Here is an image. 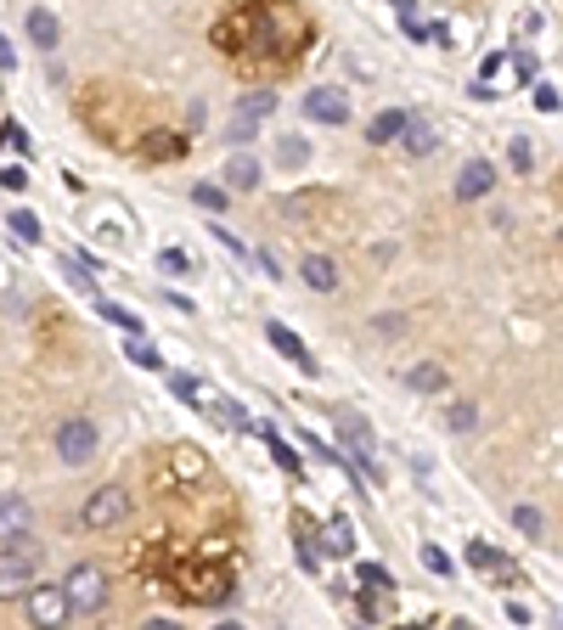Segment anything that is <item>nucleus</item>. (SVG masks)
I'll return each mask as SVG.
<instances>
[{"label": "nucleus", "mask_w": 563, "mask_h": 630, "mask_svg": "<svg viewBox=\"0 0 563 630\" xmlns=\"http://www.w3.org/2000/svg\"><path fill=\"white\" fill-rule=\"evenodd\" d=\"M316 39V23L299 12V0H242L208 29V46L248 62V68L282 74L304 57V46Z\"/></svg>", "instance_id": "f257e3e1"}, {"label": "nucleus", "mask_w": 563, "mask_h": 630, "mask_svg": "<svg viewBox=\"0 0 563 630\" xmlns=\"http://www.w3.org/2000/svg\"><path fill=\"white\" fill-rule=\"evenodd\" d=\"M124 518H130V490H119V485H101L85 507H79V523H85V529H119Z\"/></svg>", "instance_id": "0eeeda50"}, {"label": "nucleus", "mask_w": 563, "mask_h": 630, "mask_svg": "<svg viewBox=\"0 0 563 630\" xmlns=\"http://www.w3.org/2000/svg\"><path fill=\"white\" fill-rule=\"evenodd\" d=\"M0 146H17V153H29V130H23V124H0Z\"/></svg>", "instance_id": "72a5a7b5"}, {"label": "nucleus", "mask_w": 563, "mask_h": 630, "mask_svg": "<svg viewBox=\"0 0 563 630\" xmlns=\"http://www.w3.org/2000/svg\"><path fill=\"white\" fill-rule=\"evenodd\" d=\"M260 433H265L270 456H277V468H282V473H299V456H294V445H287V439H282L277 428H260Z\"/></svg>", "instance_id": "b1692460"}, {"label": "nucleus", "mask_w": 563, "mask_h": 630, "mask_svg": "<svg viewBox=\"0 0 563 630\" xmlns=\"http://www.w3.org/2000/svg\"><path fill=\"white\" fill-rule=\"evenodd\" d=\"M332 423H339V445L344 456L356 461V473H361V485H383V468H378V433H372V423L361 411H332Z\"/></svg>", "instance_id": "7ed1b4c3"}, {"label": "nucleus", "mask_w": 563, "mask_h": 630, "mask_svg": "<svg viewBox=\"0 0 563 630\" xmlns=\"http://www.w3.org/2000/svg\"><path fill=\"white\" fill-rule=\"evenodd\" d=\"M29 529H34V507H29V501H17V495H0V546L23 540Z\"/></svg>", "instance_id": "ddd939ff"}, {"label": "nucleus", "mask_w": 563, "mask_h": 630, "mask_svg": "<svg viewBox=\"0 0 563 630\" xmlns=\"http://www.w3.org/2000/svg\"><path fill=\"white\" fill-rule=\"evenodd\" d=\"M0 68H17V51L6 46V34H0Z\"/></svg>", "instance_id": "a19ab883"}, {"label": "nucleus", "mask_w": 563, "mask_h": 630, "mask_svg": "<svg viewBox=\"0 0 563 630\" xmlns=\"http://www.w3.org/2000/svg\"><path fill=\"white\" fill-rule=\"evenodd\" d=\"M6 225H12V237H17V242H40V220L29 214V208H17Z\"/></svg>", "instance_id": "c85d7f7f"}, {"label": "nucleus", "mask_w": 563, "mask_h": 630, "mask_svg": "<svg viewBox=\"0 0 563 630\" xmlns=\"http://www.w3.org/2000/svg\"><path fill=\"white\" fill-rule=\"evenodd\" d=\"M141 630H180V625H175V619H147Z\"/></svg>", "instance_id": "37998d69"}, {"label": "nucleus", "mask_w": 563, "mask_h": 630, "mask_svg": "<svg viewBox=\"0 0 563 630\" xmlns=\"http://www.w3.org/2000/svg\"><path fill=\"white\" fill-rule=\"evenodd\" d=\"M356 552V529H349V518H332L321 529V557H349Z\"/></svg>", "instance_id": "aec40b11"}, {"label": "nucleus", "mask_w": 563, "mask_h": 630, "mask_svg": "<svg viewBox=\"0 0 563 630\" xmlns=\"http://www.w3.org/2000/svg\"><path fill=\"white\" fill-rule=\"evenodd\" d=\"M400 630H423V625H400Z\"/></svg>", "instance_id": "49530a36"}, {"label": "nucleus", "mask_w": 563, "mask_h": 630, "mask_svg": "<svg viewBox=\"0 0 563 630\" xmlns=\"http://www.w3.org/2000/svg\"><path fill=\"white\" fill-rule=\"evenodd\" d=\"M445 423H451V433H473V428H479V406H468V400H456V406H451V416H445Z\"/></svg>", "instance_id": "cd10ccee"}, {"label": "nucleus", "mask_w": 563, "mask_h": 630, "mask_svg": "<svg viewBox=\"0 0 563 630\" xmlns=\"http://www.w3.org/2000/svg\"><path fill=\"white\" fill-rule=\"evenodd\" d=\"M62 591H68L74 614H101V602H108V569H101V563H74L68 580H62Z\"/></svg>", "instance_id": "20e7f679"}, {"label": "nucleus", "mask_w": 563, "mask_h": 630, "mask_svg": "<svg viewBox=\"0 0 563 630\" xmlns=\"http://www.w3.org/2000/svg\"><path fill=\"white\" fill-rule=\"evenodd\" d=\"M124 354H130L136 366H147V372H158V366H163V354H158L153 344H141V338H130V349H124Z\"/></svg>", "instance_id": "7c9ffc66"}, {"label": "nucleus", "mask_w": 563, "mask_h": 630, "mask_svg": "<svg viewBox=\"0 0 563 630\" xmlns=\"http://www.w3.org/2000/svg\"><path fill=\"white\" fill-rule=\"evenodd\" d=\"M496 192V170H490V158H468L462 163V175H456V197L473 203V197H490Z\"/></svg>", "instance_id": "f8f14e48"}, {"label": "nucleus", "mask_w": 563, "mask_h": 630, "mask_svg": "<svg viewBox=\"0 0 563 630\" xmlns=\"http://www.w3.org/2000/svg\"><path fill=\"white\" fill-rule=\"evenodd\" d=\"M141 153L170 163V158H180V153H186V136H175V130H163V136H147V146H141Z\"/></svg>", "instance_id": "5701e85b"}, {"label": "nucleus", "mask_w": 563, "mask_h": 630, "mask_svg": "<svg viewBox=\"0 0 563 630\" xmlns=\"http://www.w3.org/2000/svg\"><path fill=\"white\" fill-rule=\"evenodd\" d=\"M400 146H406L411 158H428L434 146H440V136H434V124H428V118H411V124H406V136H400Z\"/></svg>", "instance_id": "412c9836"}, {"label": "nucleus", "mask_w": 563, "mask_h": 630, "mask_svg": "<svg viewBox=\"0 0 563 630\" xmlns=\"http://www.w3.org/2000/svg\"><path fill=\"white\" fill-rule=\"evenodd\" d=\"M406 124H411V113H400V108H383L378 118L366 124V141H372V146H383V141H400V136H406Z\"/></svg>", "instance_id": "f3484780"}, {"label": "nucleus", "mask_w": 563, "mask_h": 630, "mask_svg": "<svg viewBox=\"0 0 563 630\" xmlns=\"http://www.w3.org/2000/svg\"><path fill=\"white\" fill-rule=\"evenodd\" d=\"M513 523H518V529H524L530 540L541 535V512H535V507H513Z\"/></svg>", "instance_id": "f704fd0d"}, {"label": "nucleus", "mask_w": 563, "mask_h": 630, "mask_svg": "<svg viewBox=\"0 0 563 630\" xmlns=\"http://www.w3.org/2000/svg\"><path fill=\"white\" fill-rule=\"evenodd\" d=\"M535 108L541 113H558V91L552 85H535Z\"/></svg>", "instance_id": "4c0bfd02"}, {"label": "nucleus", "mask_w": 563, "mask_h": 630, "mask_svg": "<svg viewBox=\"0 0 563 630\" xmlns=\"http://www.w3.org/2000/svg\"><path fill=\"white\" fill-rule=\"evenodd\" d=\"M225 186H232V192H254L260 186V158L254 153H232L225 158Z\"/></svg>", "instance_id": "2eb2a0df"}, {"label": "nucleus", "mask_w": 563, "mask_h": 630, "mask_svg": "<svg viewBox=\"0 0 563 630\" xmlns=\"http://www.w3.org/2000/svg\"><path fill=\"white\" fill-rule=\"evenodd\" d=\"M423 563H428V569H434V574H451V557L440 552V546H423Z\"/></svg>", "instance_id": "e433bc0d"}, {"label": "nucleus", "mask_w": 563, "mask_h": 630, "mask_svg": "<svg viewBox=\"0 0 563 630\" xmlns=\"http://www.w3.org/2000/svg\"><path fill=\"white\" fill-rule=\"evenodd\" d=\"M175 394H180V400H192V406H203V400H208V389L198 383V377H175Z\"/></svg>", "instance_id": "473e14b6"}, {"label": "nucleus", "mask_w": 563, "mask_h": 630, "mask_svg": "<svg viewBox=\"0 0 563 630\" xmlns=\"http://www.w3.org/2000/svg\"><path fill=\"white\" fill-rule=\"evenodd\" d=\"M468 563H473V569H485V574H496L502 585H513V580H518V563H507L490 540H473V546H468Z\"/></svg>", "instance_id": "4468645a"}, {"label": "nucleus", "mask_w": 563, "mask_h": 630, "mask_svg": "<svg viewBox=\"0 0 563 630\" xmlns=\"http://www.w3.org/2000/svg\"><path fill=\"white\" fill-rule=\"evenodd\" d=\"M215 630H242V625H232V619H225V625H215Z\"/></svg>", "instance_id": "c03bdc74"}, {"label": "nucleus", "mask_w": 563, "mask_h": 630, "mask_svg": "<svg viewBox=\"0 0 563 630\" xmlns=\"http://www.w3.org/2000/svg\"><path fill=\"white\" fill-rule=\"evenodd\" d=\"M310 158V141H299V136H287V141H277V163L282 170H299V163Z\"/></svg>", "instance_id": "a878e982"}, {"label": "nucleus", "mask_w": 563, "mask_h": 630, "mask_svg": "<svg viewBox=\"0 0 563 630\" xmlns=\"http://www.w3.org/2000/svg\"><path fill=\"white\" fill-rule=\"evenodd\" d=\"M389 6L400 12V17H417V0H389Z\"/></svg>", "instance_id": "79ce46f5"}, {"label": "nucleus", "mask_w": 563, "mask_h": 630, "mask_svg": "<svg viewBox=\"0 0 563 630\" xmlns=\"http://www.w3.org/2000/svg\"><path fill=\"white\" fill-rule=\"evenodd\" d=\"M513 68H518V79H535V57H530V51H518V57H513Z\"/></svg>", "instance_id": "ea45409f"}, {"label": "nucleus", "mask_w": 563, "mask_h": 630, "mask_svg": "<svg viewBox=\"0 0 563 630\" xmlns=\"http://www.w3.org/2000/svg\"><path fill=\"white\" fill-rule=\"evenodd\" d=\"M304 118H316V124H349V96L332 91V85H316V91L304 96Z\"/></svg>", "instance_id": "9d476101"}, {"label": "nucleus", "mask_w": 563, "mask_h": 630, "mask_svg": "<svg viewBox=\"0 0 563 630\" xmlns=\"http://www.w3.org/2000/svg\"><path fill=\"white\" fill-rule=\"evenodd\" d=\"M0 186H6V192H23L29 175H23V170H0Z\"/></svg>", "instance_id": "58836bf2"}, {"label": "nucleus", "mask_w": 563, "mask_h": 630, "mask_svg": "<svg viewBox=\"0 0 563 630\" xmlns=\"http://www.w3.org/2000/svg\"><path fill=\"white\" fill-rule=\"evenodd\" d=\"M192 203L208 208V214H220V208H225V192H220V186H192Z\"/></svg>", "instance_id": "2f4dec72"}, {"label": "nucleus", "mask_w": 563, "mask_h": 630, "mask_svg": "<svg viewBox=\"0 0 563 630\" xmlns=\"http://www.w3.org/2000/svg\"><path fill=\"white\" fill-rule=\"evenodd\" d=\"M265 338H270V349H282V354H287V361H294L304 377H316V372H321V366H316V354L304 349V338H299V332H287L282 321H265Z\"/></svg>", "instance_id": "9b49d317"}, {"label": "nucleus", "mask_w": 563, "mask_h": 630, "mask_svg": "<svg viewBox=\"0 0 563 630\" xmlns=\"http://www.w3.org/2000/svg\"><path fill=\"white\" fill-rule=\"evenodd\" d=\"M507 163H513L518 175H530V170H535V153H530V141H524V136L507 141Z\"/></svg>", "instance_id": "c756f323"}, {"label": "nucleus", "mask_w": 563, "mask_h": 630, "mask_svg": "<svg viewBox=\"0 0 563 630\" xmlns=\"http://www.w3.org/2000/svg\"><path fill=\"white\" fill-rule=\"evenodd\" d=\"M23 608H29V625L34 630H62V625H68V614H74V608H68V591H62V585H29V597H23Z\"/></svg>", "instance_id": "423d86ee"}, {"label": "nucleus", "mask_w": 563, "mask_h": 630, "mask_svg": "<svg viewBox=\"0 0 563 630\" xmlns=\"http://www.w3.org/2000/svg\"><path fill=\"white\" fill-rule=\"evenodd\" d=\"M294 535H299V563H304V569H316V563H321V529H316V518L294 512Z\"/></svg>", "instance_id": "dca6fc26"}, {"label": "nucleus", "mask_w": 563, "mask_h": 630, "mask_svg": "<svg viewBox=\"0 0 563 630\" xmlns=\"http://www.w3.org/2000/svg\"><path fill=\"white\" fill-rule=\"evenodd\" d=\"M158 580L198 608H225L237 597V569L225 540H203L198 552H158Z\"/></svg>", "instance_id": "f03ea898"}, {"label": "nucleus", "mask_w": 563, "mask_h": 630, "mask_svg": "<svg viewBox=\"0 0 563 630\" xmlns=\"http://www.w3.org/2000/svg\"><path fill=\"white\" fill-rule=\"evenodd\" d=\"M34 563H40V552H0V602L29 597V585H34Z\"/></svg>", "instance_id": "6e6552de"}, {"label": "nucleus", "mask_w": 563, "mask_h": 630, "mask_svg": "<svg viewBox=\"0 0 563 630\" xmlns=\"http://www.w3.org/2000/svg\"><path fill=\"white\" fill-rule=\"evenodd\" d=\"M552 625H558V630H563V608H558V614H552Z\"/></svg>", "instance_id": "a18cd8bd"}, {"label": "nucleus", "mask_w": 563, "mask_h": 630, "mask_svg": "<svg viewBox=\"0 0 563 630\" xmlns=\"http://www.w3.org/2000/svg\"><path fill=\"white\" fill-rule=\"evenodd\" d=\"M406 389H417V394H440V389H445V366H428V361L411 366V372H406Z\"/></svg>", "instance_id": "4be33fe9"}, {"label": "nucleus", "mask_w": 563, "mask_h": 630, "mask_svg": "<svg viewBox=\"0 0 563 630\" xmlns=\"http://www.w3.org/2000/svg\"><path fill=\"white\" fill-rule=\"evenodd\" d=\"M356 580L366 585V591H383V597L394 591V574L383 569V563H361V569H356Z\"/></svg>", "instance_id": "393cba45"}, {"label": "nucleus", "mask_w": 563, "mask_h": 630, "mask_svg": "<svg viewBox=\"0 0 563 630\" xmlns=\"http://www.w3.org/2000/svg\"><path fill=\"white\" fill-rule=\"evenodd\" d=\"M270 113H277V96H270V91H248V96L237 101L232 141H254V124H260V118H270Z\"/></svg>", "instance_id": "1a4fd4ad"}, {"label": "nucleus", "mask_w": 563, "mask_h": 630, "mask_svg": "<svg viewBox=\"0 0 563 630\" xmlns=\"http://www.w3.org/2000/svg\"><path fill=\"white\" fill-rule=\"evenodd\" d=\"M299 276H304V287H316V293H332V287H339V265H332L327 254H310V259L299 265Z\"/></svg>", "instance_id": "6ab92c4d"}, {"label": "nucleus", "mask_w": 563, "mask_h": 630, "mask_svg": "<svg viewBox=\"0 0 563 630\" xmlns=\"http://www.w3.org/2000/svg\"><path fill=\"white\" fill-rule=\"evenodd\" d=\"M96 310H101V321H113V327H124V332H130V338H136V332H141V321H136V315H130V310H119L113 299H96Z\"/></svg>", "instance_id": "bb28decb"}, {"label": "nucleus", "mask_w": 563, "mask_h": 630, "mask_svg": "<svg viewBox=\"0 0 563 630\" xmlns=\"http://www.w3.org/2000/svg\"><path fill=\"white\" fill-rule=\"evenodd\" d=\"M96 445H101V433H96L91 416H68V423H57V456L68 461V468L96 461Z\"/></svg>", "instance_id": "39448f33"}, {"label": "nucleus", "mask_w": 563, "mask_h": 630, "mask_svg": "<svg viewBox=\"0 0 563 630\" xmlns=\"http://www.w3.org/2000/svg\"><path fill=\"white\" fill-rule=\"evenodd\" d=\"M158 270H170V276H186V254H180V248H163V254H158Z\"/></svg>", "instance_id": "c9c22d12"}, {"label": "nucleus", "mask_w": 563, "mask_h": 630, "mask_svg": "<svg viewBox=\"0 0 563 630\" xmlns=\"http://www.w3.org/2000/svg\"><path fill=\"white\" fill-rule=\"evenodd\" d=\"M29 39H34L40 51H57V46H62V23H57L46 6H34V12H29Z\"/></svg>", "instance_id": "a211bd4d"}]
</instances>
